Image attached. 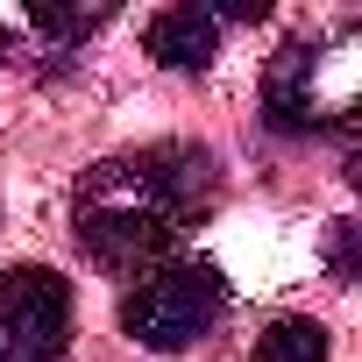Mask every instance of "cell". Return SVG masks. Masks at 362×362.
I'll return each instance as SVG.
<instances>
[{"instance_id": "cell-1", "label": "cell", "mask_w": 362, "mask_h": 362, "mask_svg": "<svg viewBox=\"0 0 362 362\" xmlns=\"http://www.w3.org/2000/svg\"><path fill=\"white\" fill-rule=\"evenodd\" d=\"M214 214V156L199 142H149L100 156L78 192H71V228L100 270H156Z\"/></svg>"}, {"instance_id": "cell-2", "label": "cell", "mask_w": 362, "mask_h": 362, "mask_svg": "<svg viewBox=\"0 0 362 362\" xmlns=\"http://www.w3.org/2000/svg\"><path fill=\"white\" fill-rule=\"evenodd\" d=\"M355 107V29L298 36L263 71V121L277 135H341Z\"/></svg>"}, {"instance_id": "cell-3", "label": "cell", "mask_w": 362, "mask_h": 362, "mask_svg": "<svg viewBox=\"0 0 362 362\" xmlns=\"http://www.w3.org/2000/svg\"><path fill=\"white\" fill-rule=\"evenodd\" d=\"M221 313H228L221 270L199 263V256H177V263H156V270H142V277L128 284V298H121V334H135V341L156 348V355H177V348L206 341V334L221 327Z\"/></svg>"}, {"instance_id": "cell-4", "label": "cell", "mask_w": 362, "mask_h": 362, "mask_svg": "<svg viewBox=\"0 0 362 362\" xmlns=\"http://www.w3.org/2000/svg\"><path fill=\"white\" fill-rule=\"evenodd\" d=\"M71 284L43 263L0 270V362H64Z\"/></svg>"}, {"instance_id": "cell-5", "label": "cell", "mask_w": 362, "mask_h": 362, "mask_svg": "<svg viewBox=\"0 0 362 362\" xmlns=\"http://www.w3.org/2000/svg\"><path fill=\"white\" fill-rule=\"evenodd\" d=\"M221 8H206V0H177V8H163V15H149V29H142V50L163 64V71H206L214 57H221Z\"/></svg>"}, {"instance_id": "cell-6", "label": "cell", "mask_w": 362, "mask_h": 362, "mask_svg": "<svg viewBox=\"0 0 362 362\" xmlns=\"http://www.w3.org/2000/svg\"><path fill=\"white\" fill-rule=\"evenodd\" d=\"M249 362H327V327L320 320H270Z\"/></svg>"}, {"instance_id": "cell-7", "label": "cell", "mask_w": 362, "mask_h": 362, "mask_svg": "<svg viewBox=\"0 0 362 362\" xmlns=\"http://www.w3.org/2000/svg\"><path fill=\"white\" fill-rule=\"evenodd\" d=\"M29 22H36L43 36H57V43H78V36L107 29V22H114V8H29Z\"/></svg>"}, {"instance_id": "cell-8", "label": "cell", "mask_w": 362, "mask_h": 362, "mask_svg": "<svg viewBox=\"0 0 362 362\" xmlns=\"http://www.w3.org/2000/svg\"><path fill=\"white\" fill-rule=\"evenodd\" d=\"M327 263H334V277H355V221H334V242H327Z\"/></svg>"}, {"instance_id": "cell-9", "label": "cell", "mask_w": 362, "mask_h": 362, "mask_svg": "<svg viewBox=\"0 0 362 362\" xmlns=\"http://www.w3.org/2000/svg\"><path fill=\"white\" fill-rule=\"evenodd\" d=\"M0 57H8V29H0Z\"/></svg>"}]
</instances>
